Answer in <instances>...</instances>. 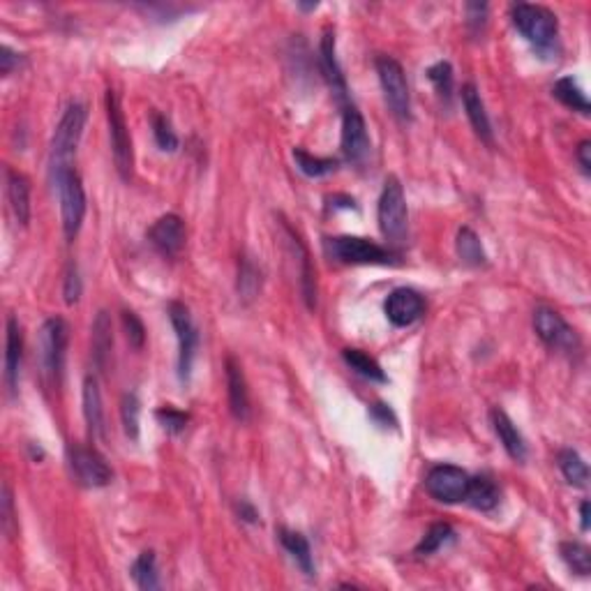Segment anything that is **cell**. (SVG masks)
<instances>
[{"mask_svg":"<svg viewBox=\"0 0 591 591\" xmlns=\"http://www.w3.org/2000/svg\"><path fill=\"white\" fill-rule=\"evenodd\" d=\"M580 520L582 531H589V501H582L580 504Z\"/></svg>","mask_w":591,"mask_h":591,"instance_id":"7dc6e473","label":"cell"},{"mask_svg":"<svg viewBox=\"0 0 591 591\" xmlns=\"http://www.w3.org/2000/svg\"><path fill=\"white\" fill-rule=\"evenodd\" d=\"M167 313H169V321L176 330V339H178V377H181V381H187L199 347L197 326L192 321V314L185 303L171 301Z\"/></svg>","mask_w":591,"mask_h":591,"instance_id":"9c48e42d","label":"cell"},{"mask_svg":"<svg viewBox=\"0 0 591 591\" xmlns=\"http://www.w3.org/2000/svg\"><path fill=\"white\" fill-rule=\"evenodd\" d=\"M377 219L379 229H381L383 238L390 245H402L407 238V225H409V210H407V197L402 190V183L389 176L383 183L381 197H379L377 206Z\"/></svg>","mask_w":591,"mask_h":591,"instance_id":"3957f363","label":"cell"},{"mask_svg":"<svg viewBox=\"0 0 591 591\" xmlns=\"http://www.w3.org/2000/svg\"><path fill=\"white\" fill-rule=\"evenodd\" d=\"M427 79H430V83H433L434 90L439 93V98L450 102V95H453V81H455L450 63L439 61L434 63L433 67H427Z\"/></svg>","mask_w":591,"mask_h":591,"instance_id":"74e56055","label":"cell"},{"mask_svg":"<svg viewBox=\"0 0 591 591\" xmlns=\"http://www.w3.org/2000/svg\"><path fill=\"white\" fill-rule=\"evenodd\" d=\"M370 153V137L361 111L347 105L342 111V155L351 165H361Z\"/></svg>","mask_w":591,"mask_h":591,"instance_id":"4fadbf2b","label":"cell"},{"mask_svg":"<svg viewBox=\"0 0 591 591\" xmlns=\"http://www.w3.org/2000/svg\"><path fill=\"white\" fill-rule=\"evenodd\" d=\"M455 250H458V257L467 266H474V269H481L487 263V254L483 250V243L478 238V234L471 227H462L458 231V238H455Z\"/></svg>","mask_w":591,"mask_h":591,"instance_id":"4316f807","label":"cell"},{"mask_svg":"<svg viewBox=\"0 0 591 591\" xmlns=\"http://www.w3.org/2000/svg\"><path fill=\"white\" fill-rule=\"evenodd\" d=\"M575 159H578V165H580L582 174L589 176L591 174V141H580V146L575 148Z\"/></svg>","mask_w":591,"mask_h":591,"instance_id":"7bdbcfd3","label":"cell"},{"mask_svg":"<svg viewBox=\"0 0 591 591\" xmlns=\"http://www.w3.org/2000/svg\"><path fill=\"white\" fill-rule=\"evenodd\" d=\"M111 349H114V329H111L109 313L102 310V313H98L93 323V358L99 370H105L107 367Z\"/></svg>","mask_w":591,"mask_h":591,"instance_id":"484cf974","label":"cell"},{"mask_svg":"<svg viewBox=\"0 0 591 591\" xmlns=\"http://www.w3.org/2000/svg\"><path fill=\"white\" fill-rule=\"evenodd\" d=\"M499 487L494 485L492 478L487 476H476L469 481V490H467L465 501L471 506V509L481 510V513H490L499 506Z\"/></svg>","mask_w":591,"mask_h":591,"instance_id":"d4e9b609","label":"cell"},{"mask_svg":"<svg viewBox=\"0 0 591 591\" xmlns=\"http://www.w3.org/2000/svg\"><path fill=\"white\" fill-rule=\"evenodd\" d=\"M552 93L564 107H569V109H573V111H580L582 116H589V111H591L589 99H587V93L582 90L580 83L575 81L573 77L559 79V81L554 83Z\"/></svg>","mask_w":591,"mask_h":591,"instance_id":"83f0119b","label":"cell"},{"mask_svg":"<svg viewBox=\"0 0 591 591\" xmlns=\"http://www.w3.org/2000/svg\"><path fill=\"white\" fill-rule=\"evenodd\" d=\"M450 541H455L453 527H450L449 522H434V525L425 531V536L421 538V543H418L414 552H416L418 557H427V554H434L437 550H441L443 545Z\"/></svg>","mask_w":591,"mask_h":591,"instance_id":"836d02e7","label":"cell"},{"mask_svg":"<svg viewBox=\"0 0 591 591\" xmlns=\"http://www.w3.org/2000/svg\"><path fill=\"white\" fill-rule=\"evenodd\" d=\"M490 421H492L494 434L499 437L506 453H509L515 462H520L522 465V462L527 460V441L520 430H518V425H515L509 418V414L501 409L490 411Z\"/></svg>","mask_w":591,"mask_h":591,"instance_id":"ffe728a7","label":"cell"},{"mask_svg":"<svg viewBox=\"0 0 591 591\" xmlns=\"http://www.w3.org/2000/svg\"><path fill=\"white\" fill-rule=\"evenodd\" d=\"M7 201L21 227H28L30 222V183L23 174L14 169H7Z\"/></svg>","mask_w":591,"mask_h":591,"instance_id":"603a6c76","label":"cell"},{"mask_svg":"<svg viewBox=\"0 0 591 591\" xmlns=\"http://www.w3.org/2000/svg\"><path fill=\"white\" fill-rule=\"evenodd\" d=\"M132 580L137 582L139 589L143 591H155L159 589V573H158V559H155L153 550L139 554L134 559V564L130 569Z\"/></svg>","mask_w":591,"mask_h":591,"instance_id":"f1b7e54d","label":"cell"},{"mask_svg":"<svg viewBox=\"0 0 591 591\" xmlns=\"http://www.w3.org/2000/svg\"><path fill=\"white\" fill-rule=\"evenodd\" d=\"M81 275H79V269L77 263L70 261V266H67L65 270V282H63V296H65V303L67 305H74V303L81 298Z\"/></svg>","mask_w":591,"mask_h":591,"instance_id":"60d3db41","label":"cell"},{"mask_svg":"<svg viewBox=\"0 0 591 591\" xmlns=\"http://www.w3.org/2000/svg\"><path fill=\"white\" fill-rule=\"evenodd\" d=\"M319 70H321L323 79H326L339 105H349V86H347L345 72L338 63V56H335V33L330 28L323 30L321 42H319Z\"/></svg>","mask_w":591,"mask_h":591,"instance_id":"9a60e30c","label":"cell"},{"mask_svg":"<svg viewBox=\"0 0 591 591\" xmlns=\"http://www.w3.org/2000/svg\"><path fill=\"white\" fill-rule=\"evenodd\" d=\"M534 330L541 338V342L550 349L557 351H575L578 349V335L570 329L569 321H566L557 310L552 307H536L534 310Z\"/></svg>","mask_w":591,"mask_h":591,"instance_id":"7c38bea8","label":"cell"},{"mask_svg":"<svg viewBox=\"0 0 591 591\" xmlns=\"http://www.w3.org/2000/svg\"><path fill=\"white\" fill-rule=\"evenodd\" d=\"M471 476L465 469L455 465H437L427 471L425 490L427 494L441 504H460L465 501Z\"/></svg>","mask_w":591,"mask_h":591,"instance_id":"8fae6325","label":"cell"},{"mask_svg":"<svg viewBox=\"0 0 591 591\" xmlns=\"http://www.w3.org/2000/svg\"><path fill=\"white\" fill-rule=\"evenodd\" d=\"M148 241L162 257H178L185 247V225L174 213H167L148 229Z\"/></svg>","mask_w":591,"mask_h":591,"instance_id":"2e32d148","label":"cell"},{"mask_svg":"<svg viewBox=\"0 0 591 591\" xmlns=\"http://www.w3.org/2000/svg\"><path fill=\"white\" fill-rule=\"evenodd\" d=\"M12 494H10V487H3V529L10 534V525H12Z\"/></svg>","mask_w":591,"mask_h":591,"instance_id":"f6af8a7d","label":"cell"},{"mask_svg":"<svg viewBox=\"0 0 591 591\" xmlns=\"http://www.w3.org/2000/svg\"><path fill=\"white\" fill-rule=\"evenodd\" d=\"M510 21L518 28V33L534 44L541 54H548L557 42L559 21L554 12L543 5H531V3H518L510 7Z\"/></svg>","mask_w":591,"mask_h":591,"instance_id":"7a4b0ae2","label":"cell"},{"mask_svg":"<svg viewBox=\"0 0 591 591\" xmlns=\"http://www.w3.org/2000/svg\"><path fill=\"white\" fill-rule=\"evenodd\" d=\"M19 63H21V58H19L17 51H12L10 47H3V49H0V72H3V77L12 74L14 67H19Z\"/></svg>","mask_w":591,"mask_h":591,"instance_id":"b9f144b4","label":"cell"},{"mask_svg":"<svg viewBox=\"0 0 591 591\" xmlns=\"http://www.w3.org/2000/svg\"><path fill=\"white\" fill-rule=\"evenodd\" d=\"M123 326H125L127 342L137 351L143 349V345H146V326H143V321L139 319V314L132 313V310H125V313H123Z\"/></svg>","mask_w":591,"mask_h":591,"instance_id":"ab89813d","label":"cell"},{"mask_svg":"<svg viewBox=\"0 0 591 591\" xmlns=\"http://www.w3.org/2000/svg\"><path fill=\"white\" fill-rule=\"evenodd\" d=\"M67 460H70L74 478L86 487H105L114 478V471L107 465L105 455L95 449L81 446V443L67 446Z\"/></svg>","mask_w":591,"mask_h":591,"instance_id":"30bf717a","label":"cell"},{"mask_svg":"<svg viewBox=\"0 0 591 591\" xmlns=\"http://www.w3.org/2000/svg\"><path fill=\"white\" fill-rule=\"evenodd\" d=\"M150 127H153V137L155 143L159 146V150L174 153L176 148H178V137H176L169 118H167L165 114H159V111H153V116H150Z\"/></svg>","mask_w":591,"mask_h":591,"instance_id":"8d00e7d4","label":"cell"},{"mask_svg":"<svg viewBox=\"0 0 591 591\" xmlns=\"http://www.w3.org/2000/svg\"><path fill=\"white\" fill-rule=\"evenodd\" d=\"M278 538L282 543V548L291 554L298 569L307 575V578H313L314 575V559H313V548H310V541H307L303 534L298 531H291L287 527H279L278 529Z\"/></svg>","mask_w":591,"mask_h":591,"instance_id":"cb8c5ba5","label":"cell"},{"mask_svg":"<svg viewBox=\"0 0 591 591\" xmlns=\"http://www.w3.org/2000/svg\"><path fill=\"white\" fill-rule=\"evenodd\" d=\"M155 418H158L159 425L165 427L167 433H171V434L183 433L187 425V421H190V416H187L185 411L176 409V407H169V405L159 407V409L155 411Z\"/></svg>","mask_w":591,"mask_h":591,"instance_id":"f35d334b","label":"cell"},{"mask_svg":"<svg viewBox=\"0 0 591 591\" xmlns=\"http://www.w3.org/2000/svg\"><path fill=\"white\" fill-rule=\"evenodd\" d=\"M383 313L393 326L398 329H407L411 323H416L425 313V301L416 289L409 287H398L389 294L386 303H383Z\"/></svg>","mask_w":591,"mask_h":591,"instance_id":"5bb4252c","label":"cell"},{"mask_svg":"<svg viewBox=\"0 0 591 591\" xmlns=\"http://www.w3.org/2000/svg\"><path fill=\"white\" fill-rule=\"evenodd\" d=\"M56 192H58V201H61V219L63 231H65L67 241H74L77 234L81 231L83 218H86V192H83V183L74 169L67 171L54 183Z\"/></svg>","mask_w":591,"mask_h":591,"instance_id":"52a82bcc","label":"cell"},{"mask_svg":"<svg viewBox=\"0 0 591 591\" xmlns=\"http://www.w3.org/2000/svg\"><path fill=\"white\" fill-rule=\"evenodd\" d=\"M238 515H241V520H245V522H259V513H257V509H254L253 504H247V501H241V504H238Z\"/></svg>","mask_w":591,"mask_h":591,"instance_id":"bcb514c9","label":"cell"},{"mask_svg":"<svg viewBox=\"0 0 591 591\" xmlns=\"http://www.w3.org/2000/svg\"><path fill=\"white\" fill-rule=\"evenodd\" d=\"M227 390H229V409L238 423L250 421V390H247L245 374H243L241 363L234 356L227 358Z\"/></svg>","mask_w":591,"mask_h":591,"instance_id":"e0dca14e","label":"cell"},{"mask_svg":"<svg viewBox=\"0 0 591 591\" xmlns=\"http://www.w3.org/2000/svg\"><path fill=\"white\" fill-rule=\"evenodd\" d=\"M86 121L88 109L79 102L67 107L65 114H63L61 123L54 132V139H51V183L58 181L67 171H72V162H74L79 141H81L83 130H86Z\"/></svg>","mask_w":591,"mask_h":591,"instance_id":"6da1fadb","label":"cell"},{"mask_svg":"<svg viewBox=\"0 0 591 591\" xmlns=\"http://www.w3.org/2000/svg\"><path fill=\"white\" fill-rule=\"evenodd\" d=\"M42 367L44 374L54 383H61L65 367L67 345H70V326L65 319L51 317L42 326Z\"/></svg>","mask_w":591,"mask_h":591,"instance_id":"ba28073f","label":"cell"},{"mask_svg":"<svg viewBox=\"0 0 591 591\" xmlns=\"http://www.w3.org/2000/svg\"><path fill=\"white\" fill-rule=\"evenodd\" d=\"M342 358H345L347 365H349L356 374H361V377L370 379V381H379V383L389 381V377H386V373L381 370V365H379L373 356H367L365 351L345 349L342 351Z\"/></svg>","mask_w":591,"mask_h":591,"instance_id":"1f68e13d","label":"cell"},{"mask_svg":"<svg viewBox=\"0 0 591 591\" xmlns=\"http://www.w3.org/2000/svg\"><path fill=\"white\" fill-rule=\"evenodd\" d=\"M559 554L564 559V564L569 566L573 573L589 575L591 573V550L580 541H564L559 545Z\"/></svg>","mask_w":591,"mask_h":591,"instance_id":"d6a6232c","label":"cell"},{"mask_svg":"<svg viewBox=\"0 0 591 591\" xmlns=\"http://www.w3.org/2000/svg\"><path fill=\"white\" fill-rule=\"evenodd\" d=\"M557 465L564 474L566 481L575 487H585L589 483V467L582 460V455L573 449L559 450L557 455Z\"/></svg>","mask_w":591,"mask_h":591,"instance_id":"f546056e","label":"cell"},{"mask_svg":"<svg viewBox=\"0 0 591 591\" xmlns=\"http://www.w3.org/2000/svg\"><path fill=\"white\" fill-rule=\"evenodd\" d=\"M83 416H86L88 430H90L95 439L107 437L105 407H102V393H99L98 379L95 377L83 379Z\"/></svg>","mask_w":591,"mask_h":591,"instance_id":"7402d4cb","label":"cell"},{"mask_svg":"<svg viewBox=\"0 0 591 591\" xmlns=\"http://www.w3.org/2000/svg\"><path fill=\"white\" fill-rule=\"evenodd\" d=\"M107 109V123H109V139H111V153H114L116 171L121 174L123 181L132 178V167H134V150H132V137L127 130L125 114H123L121 99L116 90H107L105 98Z\"/></svg>","mask_w":591,"mask_h":591,"instance_id":"5b68a950","label":"cell"},{"mask_svg":"<svg viewBox=\"0 0 591 591\" xmlns=\"http://www.w3.org/2000/svg\"><path fill=\"white\" fill-rule=\"evenodd\" d=\"M323 250L330 259L349 266H389L395 261V254L389 247L377 245L361 236H335L323 238Z\"/></svg>","mask_w":591,"mask_h":591,"instance_id":"277c9868","label":"cell"},{"mask_svg":"<svg viewBox=\"0 0 591 591\" xmlns=\"http://www.w3.org/2000/svg\"><path fill=\"white\" fill-rule=\"evenodd\" d=\"M23 358V333L17 317L7 319V339H5V383L10 393L14 395L19 389V373H21Z\"/></svg>","mask_w":591,"mask_h":591,"instance_id":"d6986e66","label":"cell"},{"mask_svg":"<svg viewBox=\"0 0 591 591\" xmlns=\"http://www.w3.org/2000/svg\"><path fill=\"white\" fill-rule=\"evenodd\" d=\"M259 289H261V273L250 259H243L238 266V294L243 301H253Z\"/></svg>","mask_w":591,"mask_h":591,"instance_id":"d590c367","label":"cell"},{"mask_svg":"<svg viewBox=\"0 0 591 591\" xmlns=\"http://www.w3.org/2000/svg\"><path fill=\"white\" fill-rule=\"evenodd\" d=\"M374 67H377L383 98L389 102L395 118L402 123L411 121L409 83H407V74L400 63L390 58V56H377V58H374Z\"/></svg>","mask_w":591,"mask_h":591,"instance_id":"8992f818","label":"cell"},{"mask_svg":"<svg viewBox=\"0 0 591 591\" xmlns=\"http://www.w3.org/2000/svg\"><path fill=\"white\" fill-rule=\"evenodd\" d=\"M370 416H373V421H377L379 425H383V427L389 425V423H390V425H395V423H398V421H395V416H393V411H390L386 405H381V402H379V405H374L373 409H370Z\"/></svg>","mask_w":591,"mask_h":591,"instance_id":"ee69618b","label":"cell"},{"mask_svg":"<svg viewBox=\"0 0 591 591\" xmlns=\"http://www.w3.org/2000/svg\"><path fill=\"white\" fill-rule=\"evenodd\" d=\"M294 162L298 167L301 174H305L307 178H323V176L333 174L338 169V159L333 158H314L305 150V148H294Z\"/></svg>","mask_w":591,"mask_h":591,"instance_id":"4dcf8cb0","label":"cell"},{"mask_svg":"<svg viewBox=\"0 0 591 591\" xmlns=\"http://www.w3.org/2000/svg\"><path fill=\"white\" fill-rule=\"evenodd\" d=\"M121 421L123 430L132 441L139 439V421H141V402H139L137 393H125L121 402Z\"/></svg>","mask_w":591,"mask_h":591,"instance_id":"e575fe53","label":"cell"},{"mask_svg":"<svg viewBox=\"0 0 591 591\" xmlns=\"http://www.w3.org/2000/svg\"><path fill=\"white\" fill-rule=\"evenodd\" d=\"M462 105H465L467 118H469L471 127L476 132L481 141L492 143V123L485 111V102H483L481 93L474 83H465L462 86Z\"/></svg>","mask_w":591,"mask_h":591,"instance_id":"44dd1931","label":"cell"},{"mask_svg":"<svg viewBox=\"0 0 591 591\" xmlns=\"http://www.w3.org/2000/svg\"><path fill=\"white\" fill-rule=\"evenodd\" d=\"M282 229H285V234H287V241H289V245H291V253L296 254V259H298V263H301V269H298V278H301L303 301H305V305L310 307V310H314V305H317V279H314L310 253H307V247L303 245L301 238L291 231V227L287 225V222L282 225Z\"/></svg>","mask_w":591,"mask_h":591,"instance_id":"ac0fdd59","label":"cell"}]
</instances>
